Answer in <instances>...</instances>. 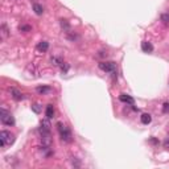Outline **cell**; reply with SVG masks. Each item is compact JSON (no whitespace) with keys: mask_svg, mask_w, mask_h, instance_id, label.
<instances>
[{"mask_svg":"<svg viewBox=\"0 0 169 169\" xmlns=\"http://www.w3.org/2000/svg\"><path fill=\"white\" fill-rule=\"evenodd\" d=\"M0 120H1V123L5 124V126H13V124H15V119H13V116L11 115L9 112H7L4 108L0 110Z\"/></svg>","mask_w":169,"mask_h":169,"instance_id":"3957f363","label":"cell"},{"mask_svg":"<svg viewBox=\"0 0 169 169\" xmlns=\"http://www.w3.org/2000/svg\"><path fill=\"white\" fill-rule=\"evenodd\" d=\"M164 148H168L169 149V139H166L165 141H164Z\"/></svg>","mask_w":169,"mask_h":169,"instance_id":"ac0fdd59","label":"cell"},{"mask_svg":"<svg viewBox=\"0 0 169 169\" xmlns=\"http://www.w3.org/2000/svg\"><path fill=\"white\" fill-rule=\"evenodd\" d=\"M161 20H163L164 23H168V21H169V12L168 13H164V15L161 16Z\"/></svg>","mask_w":169,"mask_h":169,"instance_id":"9a60e30c","label":"cell"},{"mask_svg":"<svg viewBox=\"0 0 169 169\" xmlns=\"http://www.w3.org/2000/svg\"><path fill=\"white\" fill-rule=\"evenodd\" d=\"M7 36H8V28H7L5 24H3V25H1V37H3V38H5Z\"/></svg>","mask_w":169,"mask_h":169,"instance_id":"4fadbf2b","label":"cell"},{"mask_svg":"<svg viewBox=\"0 0 169 169\" xmlns=\"http://www.w3.org/2000/svg\"><path fill=\"white\" fill-rule=\"evenodd\" d=\"M45 115H46L48 119H52L53 116H54V108H53L52 104H49L46 107V111H45Z\"/></svg>","mask_w":169,"mask_h":169,"instance_id":"9c48e42d","label":"cell"},{"mask_svg":"<svg viewBox=\"0 0 169 169\" xmlns=\"http://www.w3.org/2000/svg\"><path fill=\"white\" fill-rule=\"evenodd\" d=\"M141 50H143L144 53H151V52H153L152 44H151V42H147V41H143V42H141Z\"/></svg>","mask_w":169,"mask_h":169,"instance_id":"5b68a950","label":"cell"},{"mask_svg":"<svg viewBox=\"0 0 169 169\" xmlns=\"http://www.w3.org/2000/svg\"><path fill=\"white\" fill-rule=\"evenodd\" d=\"M52 91V89H50L49 86H40L37 87V92H40V94H46V92H50Z\"/></svg>","mask_w":169,"mask_h":169,"instance_id":"8fae6325","label":"cell"},{"mask_svg":"<svg viewBox=\"0 0 169 169\" xmlns=\"http://www.w3.org/2000/svg\"><path fill=\"white\" fill-rule=\"evenodd\" d=\"M20 31H31V26L29 25H23V26H20Z\"/></svg>","mask_w":169,"mask_h":169,"instance_id":"e0dca14e","label":"cell"},{"mask_svg":"<svg viewBox=\"0 0 169 169\" xmlns=\"http://www.w3.org/2000/svg\"><path fill=\"white\" fill-rule=\"evenodd\" d=\"M11 94H12L13 99H16V100H21L24 98V95L21 94L18 90H16V89H11Z\"/></svg>","mask_w":169,"mask_h":169,"instance_id":"52a82bcc","label":"cell"},{"mask_svg":"<svg viewBox=\"0 0 169 169\" xmlns=\"http://www.w3.org/2000/svg\"><path fill=\"white\" fill-rule=\"evenodd\" d=\"M15 141L13 139V135L8 131H1L0 132V147H4V145H9Z\"/></svg>","mask_w":169,"mask_h":169,"instance_id":"7a4b0ae2","label":"cell"},{"mask_svg":"<svg viewBox=\"0 0 169 169\" xmlns=\"http://www.w3.org/2000/svg\"><path fill=\"white\" fill-rule=\"evenodd\" d=\"M32 110H33L36 114H40L41 112V106H40L38 103H34V104L32 106Z\"/></svg>","mask_w":169,"mask_h":169,"instance_id":"5bb4252c","label":"cell"},{"mask_svg":"<svg viewBox=\"0 0 169 169\" xmlns=\"http://www.w3.org/2000/svg\"><path fill=\"white\" fill-rule=\"evenodd\" d=\"M33 9L36 12V15H42V12H44V9H42V7L40 4H33Z\"/></svg>","mask_w":169,"mask_h":169,"instance_id":"7c38bea8","label":"cell"},{"mask_svg":"<svg viewBox=\"0 0 169 169\" xmlns=\"http://www.w3.org/2000/svg\"><path fill=\"white\" fill-rule=\"evenodd\" d=\"M140 120H141L143 124H149L151 121H152V116H151L149 114H143V115L140 116Z\"/></svg>","mask_w":169,"mask_h":169,"instance_id":"ba28073f","label":"cell"},{"mask_svg":"<svg viewBox=\"0 0 169 169\" xmlns=\"http://www.w3.org/2000/svg\"><path fill=\"white\" fill-rule=\"evenodd\" d=\"M163 111H164V112H169V103H164Z\"/></svg>","mask_w":169,"mask_h":169,"instance_id":"2e32d148","label":"cell"},{"mask_svg":"<svg viewBox=\"0 0 169 169\" xmlns=\"http://www.w3.org/2000/svg\"><path fill=\"white\" fill-rule=\"evenodd\" d=\"M99 69L103 71H106V73H114V71L116 70V65H115V62H112V61H110V62H100Z\"/></svg>","mask_w":169,"mask_h":169,"instance_id":"277c9868","label":"cell"},{"mask_svg":"<svg viewBox=\"0 0 169 169\" xmlns=\"http://www.w3.org/2000/svg\"><path fill=\"white\" fill-rule=\"evenodd\" d=\"M57 128H58V132H60L61 139H62L63 141H66V143L71 141V132H70V129L65 126V124L57 123Z\"/></svg>","mask_w":169,"mask_h":169,"instance_id":"6da1fadb","label":"cell"},{"mask_svg":"<svg viewBox=\"0 0 169 169\" xmlns=\"http://www.w3.org/2000/svg\"><path fill=\"white\" fill-rule=\"evenodd\" d=\"M48 48H49V44L46 41H41L37 45V50H40V52H46Z\"/></svg>","mask_w":169,"mask_h":169,"instance_id":"30bf717a","label":"cell"},{"mask_svg":"<svg viewBox=\"0 0 169 169\" xmlns=\"http://www.w3.org/2000/svg\"><path fill=\"white\" fill-rule=\"evenodd\" d=\"M119 99H120L121 102H124V103H128V104H133L135 103L133 98L129 97V95H127V94H121L120 97H119Z\"/></svg>","mask_w":169,"mask_h":169,"instance_id":"8992f818","label":"cell"}]
</instances>
